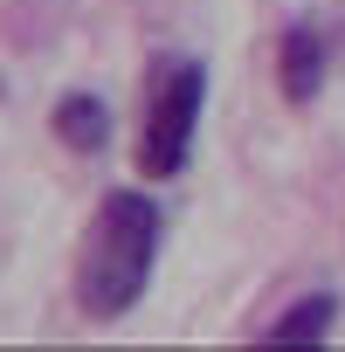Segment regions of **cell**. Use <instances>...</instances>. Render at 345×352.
<instances>
[{"label":"cell","mask_w":345,"mask_h":352,"mask_svg":"<svg viewBox=\"0 0 345 352\" xmlns=\"http://www.w3.org/2000/svg\"><path fill=\"white\" fill-rule=\"evenodd\" d=\"M56 138L69 145V152H104L111 145V111H104V97H90V90H69V97H56Z\"/></svg>","instance_id":"cell-5"},{"label":"cell","mask_w":345,"mask_h":352,"mask_svg":"<svg viewBox=\"0 0 345 352\" xmlns=\"http://www.w3.org/2000/svg\"><path fill=\"white\" fill-rule=\"evenodd\" d=\"M201 111H208V63L152 56V69H145V118H138V173L145 180H180L187 173Z\"/></svg>","instance_id":"cell-2"},{"label":"cell","mask_w":345,"mask_h":352,"mask_svg":"<svg viewBox=\"0 0 345 352\" xmlns=\"http://www.w3.org/2000/svg\"><path fill=\"white\" fill-rule=\"evenodd\" d=\"M331 324H338V290H311V297H297L283 318L263 324V345H324Z\"/></svg>","instance_id":"cell-4"},{"label":"cell","mask_w":345,"mask_h":352,"mask_svg":"<svg viewBox=\"0 0 345 352\" xmlns=\"http://www.w3.org/2000/svg\"><path fill=\"white\" fill-rule=\"evenodd\" d=\"M324 76H331V21L304 14L276 35V90L290 104H311L324 90Z\"/></svg>","instance_id":"cell-3"},{"label":"cell","mask_w":345,"mask_h":352,"mask_svg":"<svg viewBox=\"0 0 345 352\" xmlns=\"http://www.w3.org/2000/svg\"><path fill=\"white\" fill-rule=\"evenodd\" d=\"M166 242V208L138 187H111L76 249V311L90 324H118L145 304Z\"/></svg>","instance_id":"cell-1"}]
</instances>
